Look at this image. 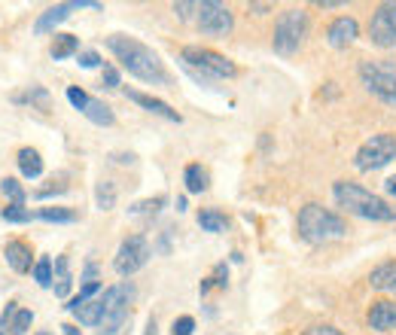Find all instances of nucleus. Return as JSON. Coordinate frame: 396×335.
<instances>
[{
    "mask_svg": "<svg viewBox=\"0 0 396 335\" xmlns=\"http://www.w3.org/2000/svg\"><path fill=\"white\" fill-rule=\"evenodd\" d=\"M107 49L116 55V61H119L134 80L150 83V85H165L168 83V73H165V67H162V59L150 49L147 43L134 40V37H125V34H113V37H107Z\"/></svg>",
    "mask_w": 396,
    "mask_h": 335,
    "instance_id": "1",
    "label": "nucleus"
},
{
    "mask_svg": "<svg viewBox=\"0 0 396 335\" xmlns=\"http://www.w3.org/2000/svg\"><path fill=\"white\" fill-rule=\"evenodd\" d=\"M332 195L339 201V207H344L347 214L360 219H372V223H393L396 219V207L390 201H384L381 195H375L356 183H347V180L332 183Z\"/></svg>",
    "mask_w": 396,
    "mask_h": 335,
    "instance_id": "2",
    "label": "nucleus"
},
{
    "mask_svg": "<svg viewBox=\"0 0 396 335\" xmlns=\"http://www.w3.org/2000/svg\"><path fill=\"white\" fill-rule=\"evenodd\" d=\"M296 229H299V238L308 244H326V241H339V238L347 235V223L326 210L323 205H305L299 210V219H296Z\"/></svg>",
    "mask_w": 396,
    "mask_h": 335,
    "instance_id": "3",
    "label": "nucleus"
},
{
    "mask_svg": "<svg viewBox=\"0 0 396 335\" xmlns=\"http://www.w3.org/2000/svg\"><path fill=\"white\" fill-rule=\"evenodd\" d=\"M180 61L186 64V71H192L198 80H232L238 73V67L232 64L226 55H220L214 49H201V46H186L180 52Z\"/></svg>",
    "mask_w": 396,
    "mask_h": 335,
    "instance_id": "4",
    "label": "nucleus"
},
{
    "mask_svg": "<svg viewBox=\"0 0 396 335\" xmlns=\"http://www.w3.org/2000/svg\"><path fill=\"white\" fill-rule=\"evenodd\" d=\"M131 286L128 284H116L107 286L101 293V302H104V314H101V323H98V332L101 335H119V329L128 323L131 317Z\"/></svg>",
    "mask_w": 396,
    "mask_h": 335,
    "instance_id": "5",
    "label": "nucleus"
},
{
    "mask_svg": "<svg viewBox=\"0 0 396 335\" xmlns=\"http://www.w3.org/2000/svg\"><path fill=\"white\" fill-rule=\"evenodd\" d=\"M308 37V13L305 9H287L277 16L275 22V34H272V46L277 55H293L299 52V46Z\"/></svg>",
    "mask_w": 396,
    "mask_h": 335,
    "instance_id": "6",
    "label": "nucleus"
},
{
    "mask_svg": "<svg viewBox=\"0 0 396 335\" xmlns=\"http://www.w3.org/2000/svg\"><path fill=\"white\" fill-rule=\"evenodd\" d=\"M360 83L366 85V92L375 95L381 104L396 107V64L360 61Z\"/></svg>",
    "mask_w": 396,
    "mask_h": 335,
    "instance_id": "7",
    "label": "nucleus"
},
{
    "mask_svg": "<svg viewBox=\"0 0 396 335\" xmlns=\"http://www.w3.org/2000/svg\"><path fill=\"white\" fill-rule=\"evenodd\" d=\"M393 159H396V138L393 134H375V138H369L360 150H356L354 168L363 171V174H369V171H378L384 165H390Z\"/></svg>",
    "mask_w": 396,
    "mask_h": 335,
    "instance_id": "8",
    "label": "nucleus"
},
{
    "mask_svg": "<svg viewBox=\"0 0 396 335\" xmlns=\"http://www.w3.org/2000/svg\"><path fill=\"white\" fill-rule=\"evenodd\" d=\"M150 241L143 235H128L125 241L119 244V250H116V260H113V268H116V274H122V277H131L134 272H140L143 265L150 262Z\"/></svg>",
    "mask_w": 396,
    "mask_h": 335,
    "instance_id": "9",
    "label": "nucleus"
},
{
    "mask_svg": "<svg viewBox=\"0 0 396 335\" xmlns=\"http://www.w3.org/2000/svg\"><path fill=\"white\" fill-rule=\"evenodd\" d=\"M235 25L229 6L220 4V0H201L198 9H196V28L201 34H214V37H226Z\"/></svg>",
    "mask_w": 396,
    "mask_h": 335,
    "instance_id": "10",
    "label": "nucleus"
},
{
    "mask_svg": "<svg viewBox=\"0 0 396 335\" xmlns=\"http://www.w3.org/2000/svg\"><path fill=\"white\" fill-rule=\"evenodd\" d=\"M369 40L378 49H396V4H381L369 18Z\"/></svg>",
    "mask_w": 396,
    "mask_h": 335,
    "instance_id": "11",
    "label": "nucleus"
},
{
    "mask_svg": "<svg viewBox=\"0 0 396 335\" xmlns=\"http://www.w3.org/2000/svg\"><path fill=\"white\" fill-rule=\"evenodd\" d=\"M83 6L101 9V4H95V0H71V4H55V6H49V9H46V13H40V18H37V22H34V34H37V37H43V34L55 31V28L61 25L64 18L73 13V9H83Z\"/></svg>",
    "mask_w": 396,
    "mask_h": 335,
    "instance_id": "12",
    "label": "nucleus"
},
{
    "mask_svg": "<svg viewBox=\"0 0 396 335\" xmlns=\"http://www.w3.org/2000/svg\"><path fill=\"white\" fill-rule=\"evenodd\" d=\"M356 34H360L356 18L354 16H339L330 28H326V43H330L332 49H344V46H351L356 40Z\"/></svg>",
    "mask_w": 396,
    "mask_h": 335,
    "instance_id": "13",
    "label": "nucleus"
},
{
    "mask_svg": "<svg viewBox=\"0 0 396 335\" xmlns=\"http://www.w3.org/2000/svg\"><path fill=\"white\" fill-rule=\"evenodd\" d=\"M366 323L378 332H390L396 329V302L393 299H381V302H372L369 314H366Z\"/></svg>",
    "mask_w": 396,
    "mask_h": 335,
    "instance_id": "14",
    "label": "nucleus"
},
{
    "mask_svg": "<svg viewBox=\"0 0 396 335\" xmlns=\"http://www.w3.org/2000/svg\"><path fill=\"white\" fill-rule=\"evenodd\" d=\"M125 98L134 101V104H140L143 110H150V113H156V116L162 119H168V122H180L183 116L177 110L171 107V104H165L162 98H152V95H143V92H134V89H125Z\"/></svg>",
    "mask_w": 396,
    "mask_h": 335,
    "instance_id": "15",
    "label": "nucleus"
},
{
    "mask_svg": "<svg viewBox=\"0 0 396 335\" xmlns=\"http://www.w3.org/2000/svg\"><path fill=\"white\" fill-rule=\"evenodd\" d=\"M4 256H6V265L13 268V272H18V274L31 272V247H28L25 241H9Z\"/></svg>",
    "mask_w": 396,
    "mask_h": 335,
    "instance_id": "16",
    "label": "nucleus"
},
{
    "mask_svg": "<svg viewBox=\"0 0 396 335\" xmlns=\"http://www.w3.org/2000/svg\"><path fill=\"white\" fill-rule=\"evenodd\" d=\"M369 284H372V290H381V293H393L396 296V262L375 265L372 274H369Z\"/></svg>",
    "mask_w": 396,
    "mask_h": 335,
    "instance_id": "17",
    "label": "nucleus"
},
{
    "mask_svg": "<svg viewBox=\"0 0 396 335\" xmlns=\"http://www.w3.org/2000/svg\"><path fill=\"white\" fill-rule=\"evenodd\" d=\"M18 171H22V177L28 180H37L43 174V159H40V152L31 150V147H25V150H18Z\"/></svg>",
    "mask_w": 396,
    "mask_h": 335,
    "instance_id": "18",
    "label": "nucleus"
},
{
    "mask_svg": "<svg viewBox=\"0 0 396 335\" xmlns=\"http://www.w3.org/2000/svg\"><path fill=\"white\" fill-rule=\"evenodd\" d=\"M80 52V40H76L73 34H55V40L49 46V55L55 61H64V59H71V55Z\"/></svg>",
    "mask_w": 396,
    "mask_h": 335,
    "instance_id": "19",
    "label": "nucleus"
},
{
    "mask_svg": "<svg viewBox=\"0 0 396 335\" xmlns=\"http://www.w3.org/2000/svg\"><path fill=\"white\" fill-rule=\"evenodd\" d=\"M83 116L89 119V122H95V126H113V122H116L113 110L104 101H98V98H89V104H85V110H83Z\"/></svg>",
    "mask_w": 396,
    "mask_h": 335,
    "instance_id": "20",
    "label": "nucleus"
},
{
    "mask_svg": "<svg viewBox=\"0 0 396 335\" xmlns=\"http://www.w3.org/2000/svg\"><path fill=\"white\" fill-rule=\"evenodd\" d=\"M101 314H104V302H101V296H98V299L83 302L80 308L73 311V317L80 320L83 327H98V323H101Z\"/></svg>",
    "mask_w": 396,
    "mask_h": 335,
    "instance_id": "21",
    "label": "nucleus"
},
{
    "mask_svg": "<svg viewBox=\"0 0 396 335\" xmlns=\"http://www.w3.org/2000/svg\"><path fill=\"white\" fill-rule=\"evenodd\" d=\"M52 284H55V296H58V299H67V296H71V265H67V256H58V260H55Z\"/></svg>",
    "mask_w": 396,
    "mask_h": 335,
    "instance_id": "22",
    "label": "nucleus"
},
{
    "mask_svg": "<svg viewBox=\"0 0 396 335\" xmlns=\"http://www.w3.org/2000/svg\"><path fill=\"white\" fill-rule=\"evenodd\" d=\"M198 226L205 229V232L220 235V232H226V229H229V219H226V214H220V210L208 207V210H201V214H198Z\"/></svg>",
    "mask_w": 396,
    "mask_h": 335,
    "instance_id": "23",
    "label": "nucleus"
},
{
    "mask_svg": "<svg viewBox=\"0 0 396 335\" xmlns=\"http://www.w3.org/2000/svg\"><path fill=\"white\" fill-rule=\"evenodd\" d=\"M183 183H186L189 193H205L208 189V171L201 165H189L183 171Z\"/></svg>",
    "mask_w": 396,
    "mask_h": 335,
    "instance_id": "24",
    "label": "nucleus"
},
{
    "mask_svg": "<svg viewBox=\"0 0 396 335\" xmlns=\"http://www.w3.org/2000/svg\"><path fill=\"white\" fill-rule=\"evenodd\" d=\"M95 205H98V210L116 207V186L110 183V180H101V183L95 186Z\"/></svg>",
    "mask_w": 396,
    "mask_h": 335,
    "instance_id": "25",
    "label": "nucleus"
},
{
    "mask_svg": "<svg viewBox=\"0 0 396 335\" xmlns=\"http://www.w3.org/2000/svg\"><path fill=\"white\" fill-rule=\"evenodd\" d=\"M0 193H4L9 201H13L16 207H25V189H22V183H18V180L4 177V180H0Z\"/></svg>",
    "mask_w": 396,
    "mask_h": 335,
    "instance_id": "26",
    "label": "nucleus"
},
{
    "mask_svg": "<svg viewBox=\"0 0 396 335\" xmlns=\"http://www.w3.org/2000/svg\"><path fill=\"white\" fill-rule=\"evenodd\" d=\"M46 223H76V214L67 207H40V214H37Z\"/></svg>",
    "mask_w": 396,
    "mask_h": 335,
    "instance_id": "27",
    "label": "nucleus"
},
{
    "mask_svg": "<svg viewBox=\"0 0 396 335\" xmlns=\"http://www.w3.org/2000/svg\"><path fill=\"white\" fill-rule=\"evenodd\" d=\"M165 195H156V198H147V201H138V205L131 207V214L134 217H152V214H159L162 205H165Z\"/></svg>",
    "mask_w": 396,
    "mask_h": 335,
    "instance_id": "28",
    "label": "nucleus"
},
{
    "mask_svg": "<svg viewBox=\"0 0 396 335\" xmlns=\"http://www.w3.org/2000/svg\"><path fill=\"white\" fill-rule=\"evenodd\" d=\"M52 260L49 256H40V260H37V265H34V281L40 284V286H52Z\"/></svg>",
    "mask_w": 396,
    "mask_h": 335,
    "instance_id": "29",
    "label": "nucleus"
},
{
    "mask_svg": "<svg viewBox=\"0 0 396 335\" xmlns=\"http://www.w3.org/2000/svg\"><path fill=\"white\" fill-rule=\"evenodd\" d=\"M4 223H31V219L37 217V214H31L28 207H16V205H9V207H4Z\"/></svg>",
    "mask_w": 396,
    "mask_h": 335,
    "instance_id": "30",
    "label": "nucleus"
},
{
    "mask_svg": "<svg viewBox=\"0 0 396 335\" xmlns=\"http://www.w3.org/2000/svg\"><path fill=\"white\" fill-rule=\"evenodd\" d=\"M31 323H34V314L28 308H18V314L13 317V327L9 329H13V335H25L28 329H31Z\"/></svg>",
    "mask_w": 396,
    "mask_h": 335,
    "instance_id": "31",
    "label": "nucleus"
},
{
    "mask_svg": "<svg viewBox=\"0 0 396 335\" xmlns=\"http://www.w3.org/2000/svg\"><path fill=\"white\" fill-rule=\"evenodd\" d=\"M196 9H198V0H180V4H174V13H177V18H183V22H196Z\"/></svg>",
    "mask_w": 396,
    "mask_h": 335,
    "instance_id": "32",
    "label": "nucleus"
},
{
    "mask_svg": "<svg viewBox=\"0 0 396 335\" xmlns=\"http://www.w3.org/2000/svg\"><path fill=\"white\" fill-rule=\"evenodd\" d=\"M67 101L73 104V110H85V104H89V95H85L83 89H76V85H71V89H67Z\"/></svg>",
    "mask_w": 396,
    "mask_h": 335,
    "instance_id": "33",
    "label": "nucleus"
},
{
    "mask_svg": "<svg viewBox=\"0 0 396 335\" xmlns=\"http://www.w3.org/2000/svg\"><path fill=\"white\" fill-rule=\"evenodd\" d=\"M28 101L31 104H37L40 110H49V92L46 89H40V85H34L31 92H28Z\"/></svg>",
    "mask_w": 396,
    "mask_h": 335,
    "instance_id": "34",
    "label": "nucleus"
},
{
    "mask_svg": "<svg viewBox=\"0 0 396 335\" xmlns=\"http://www.w3.org/2000/svg\"><path fill=\"white\" fill-rule=\"evenodd\" d=\"M196 332V320L192 317H177L174 320V335H192Z\"/></svg>",
    "mask_w": 396,
    "mask_h": 335,
    "instance_id": "35",
    "label": "nucleus"
},
{
    "mask_svg": "<svg viewBox=\"0 0 396 335\" xmlns=\"http://www.w3.org/2000/svg\"><path fill=\"white\" fill-rule=\"evenodd\" d=\"M76 59H80V67H85V71H92V67H98L101 64V55L98 52H80V55H76Z\"/></svg>",
    "mask_w": 396,
    "mask_h": 335,
    "instance_id": "36",
    "label": "nucleus"
},
{
    "mask_svg": "<svg viewBox=\"0 0 396 335\" xmlns=\"http://www.w3.org/2000/svg\"><path fill=\"white\" fill-rule=\"evenodd\" d=\"M104 85H107V89H119V71L110 64H104Z\"/></svg>",
    "mask_w": 396,
    "mask_h": 335,
    "instance_id": "37",
    "label": "nucleus"
},
{
    "mask_svg": "<svg viewBox=\"0 0 396 335\" xmlns=\"http://www.w3.org/2000/svg\"><path fill=\"white\" fill-rule=\"evenodd\" d=\"M16 314H18L16 302H9L6 308H4V314H0V327H4V329H9V327H13V317H16Z\"/></svg>",
    "mask_w": 396,
    "mask_h": 335,
    "instance_id": "38",
    "label": "nucleus"
},
{
    "mask_svg": "<svg viewBox=\"0 0 396 335\" xmlns=\"http://www.w3.org/2000/svg\"><path fill=\"white\" fill-rule=\"evenodd\" d=\"M247 9L256 16H265V13H272V4H247Z\"/></svg>",
    "mask_w": 396,
    "mask_h": 335,
    "instance_id": "39",
    "label": "nucleus"
},
{
    "mask_svg": "<svg viewBox=\"0 0 396 335\" xmlns=\"http://www.w3.org/2000/svg\"><path fill=\"white\" fill-rule=\"evenodd\" d=\"M308 335H344V332H339L335 327H317V329H311Z\"/></svg>",
    "mask_w": 396,
    "mask_h": 335,
    "instance_id": "40",
    "label": "nucleus"
},
{
    "mask_svg": "<svg viewBox=\"0 0 396 335\" xmlns=\"http://www.w3.org/2000/svg\"><path fill=\"white\" fill-rule=\"evenodd\" d=\"M317 6H320V9H339L344 4H339V0H317Z\"/></svg>",
    "mask_w": 396,
    "mask_h": 335,
    "instance_id": "41",
    "label": "nucleus"
},
{
    "mask_svg": "<svg viewBox=\"0 0 396 335\" xmlns=\"http://www.w3.org/2000/svg\"><path fill=\"white\" fill-rule=\"evenodd\" d=\"M159 332V323H156V317H150L147 320V332H143V335H156Z\"/></svg>",
    "mask_w": 396,
    "mask_h": 335,
    "instance_id": "42",
    "label": "nucleus"
},
{
    "mask_svg": "<svg viewBox=\"0 0 396 335\" xmlns=\"http://www.w3.org/2000/svg\"><path fill=\"white\" fill-rule=\"evenodd\" d=\"M61 329H64V335H83L80 329H76V327H73V323H64V327H61Z\"/></svg>",
    "mask_w": 396,
    "mask_h": 335,
    "instance_id": "43",
    "label": "nucleus"
},
{
    "mask_svg": "<svg viewBox=\"0 0 396 335\" xmlns=\"http://www.w3.org/2000/svg\"><path fill=\"white\" fill-rule=\"evenodd\" d=\"M40 335H49V332H40Z\"/></svg>",
    "mask_w": 396,
    "mask_h": 335,
    "instance_id": "44",
    "label": "nucleus"
},
{
    "mask_svg": "<svg viewBox=\"0 0 396 335\" xmlns=\"http://www.w3.org/2000/svg\"><path fill=\"white\" fill-rule=\"evenodd\" d=\"M0 335H4V332H0Z\"/></svg>",
    "mask_w": 396,
    "mask_h": 335,
    "instance_id": "45",
    "label": "nucleus"
},
{
    "mask_svg": "<svg viewBox=\"0 0 396 335\" xmlns=\"http://www.w3.org/2000/svg\"><path fill=\"white\" fill-rule=\"evenodd\" d=\"M393 180H396V177H393Z\"/></svg>",
    "mask_w": 396,
    "mask_h": 335,
    "instance_id": "46",
    "label": "nucleus"
}]
</instances>
